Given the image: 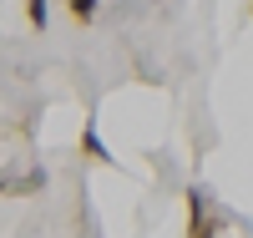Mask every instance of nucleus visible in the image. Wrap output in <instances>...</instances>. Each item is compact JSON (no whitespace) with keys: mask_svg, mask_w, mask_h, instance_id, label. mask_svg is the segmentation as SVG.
<instances>
[{"mask_svg":"<svg viewBox=\"0 0 253 238\" xmlns=\"http://www.w3.org/2000/svg\"><path fill=\"white\" fill-rule=\"evenodd\" d=\"M91 10H96V0H71V15H76V20H86Z\"/></svg>","mask_w":253,"mask_h":238,"instance_id":"f257e3e1","label":"nucleus"},{"mask_svg":"<svg viewBox=\"0 0 253 238\" xmlns=\"http://www.w3.org/2000/svg\"><path fill=\"white\" fill-rule=\"evenodd\" d=\"M31 20H41V26H46V0H31Z\"/></svg>","mask_w":253,"mask_h":238,"instance_id":"f03ea898","label":"nucleus"}]
</instances>
